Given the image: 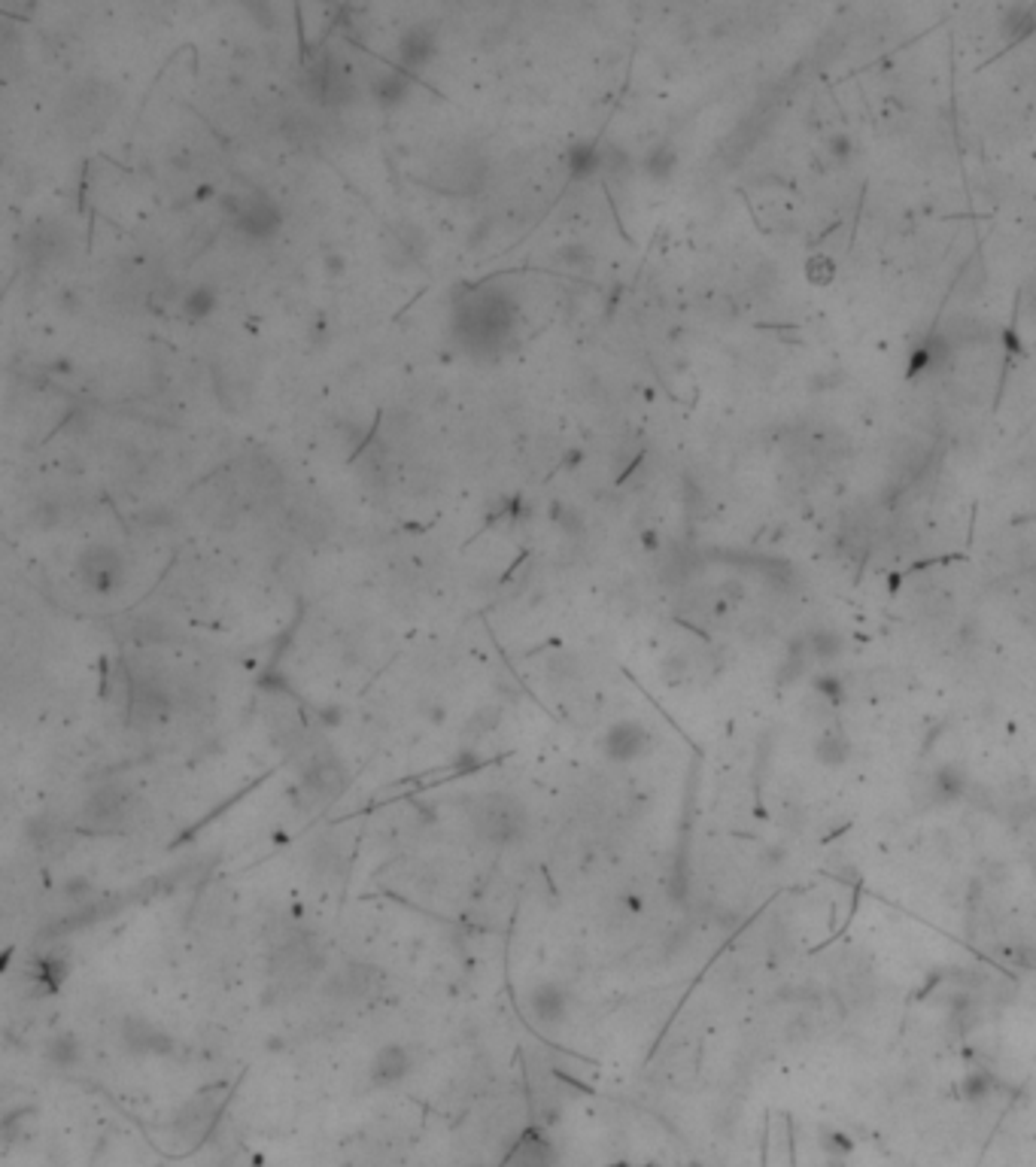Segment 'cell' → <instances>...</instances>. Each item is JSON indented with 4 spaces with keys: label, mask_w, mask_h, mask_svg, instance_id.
I'll use <instances>...</instances> for the list:
<instances>
[{
    "label": "cell",
    "mask_w": 1036,
    "mask_h": 1167,
    "mask_svg": "<svg viewBox=\"0 0 1036 1167\" xmlns=\"http://www.w3.org/2000/svg\"><path fill=\"white\" fill-rule=\"evenodd\" d=\"M508 1167H548V1152L538 1140H526L523 1147H517L514 1155L508 1158Z\"/></svg>",
    "instance_id": "obj_19"
},
{
    "label": "cell",
    "mask_w": 1036,
    "mask_h": 1167,
    "mask_svg": "<svg viewBox=\"0 0 1036 1167\" xmlns=\"http://www.w3.org/2000/svg\"><path fill=\"white\" fill-rule=\"evenodd\" d=\"M137 809L132 788L106 782L95 788L82 803V824L95 833H119Z\"/></svg>",
    "instance_id": "obj_3"
},
{
    "label": "cell",
    "mask_w": 1036,
    "mask_h": 1167,
    "mask_svg": "<svg viewBox=\"0 0 1036 1167\" xmlns=\"http://www.w3.org/2000/svg\"><path fill=\"white\" fill-rule=\"evenodd\" d=\"M675 170H678V149L672 143H657L651 153L644 156V174L654 183L672 180Z\"/></svg>",
    "instance_id": "obj_16"
},
{
    "label": "cell",
    "mask_w": 1036,
    "mask_h": 1167,
    "mask_svg": "<svg viewBox=\"0 0 1036 1167\" xmlns=\"http://www.w3.org/2000/svg\"><path fill=\"white\" fill-rule=\"evenodd\" d=\"M222 207L228 213V220L237 225V231L252 237V241L274 237L280 223H283L280 220V210L268 198H237V194H231V198L222 201Z\"/></svg>",
    "instance_id": "obj_5"
},
{
    "label": "cell",
    "mask_w": 1036,
    "mask_h": 1167,
    "mask_svg": "<svg viewBox=\"0 0 1036 1167\" xmlns=\"http://www.w3.org/2000/svg\"><path fill=\"white\" fill-rule=\"evenodd\" d=\"M343 271V258H329V274H340Z\"/></svg>",
    "instance_id": "obj_24"
},
{
    "label": "cell",
    "mask_w": 1036,
    "mask_h": 1167,
    "mask_svg": "<svg viewBox=\"0 0 1036 1167\" xmlns=\"http://www.w3.org/2000/svg\"><path fill=\"white\" fill-rule=\"evenodd\" d=\"M553 521H556V526L563 529L566 535H577L580 529H584V517H580L575 508H569V505H553Z\"/></svg>",
    "instance_id": "obj_21"
},
{
    "label": "cell",
    "mask_w": 1036,
    "mask_h": 1167,
    "mask_svg": "<svg viewBox=\"0 0 1036 1167\" xmlns=\"http://www.w3.org/2000/svg\"><path fill=\"white\" fill-rule=\"evenodd\" d=\"M82 1055V1046L76 1040V1033H55L52 1040L46 1043V1058L55 1067H74Z\"/></svg>",
    "instance_id": "obj_17"
},
{
    "label": "cell",
    "mask_w": 1036,
    "mask_h": 1167,
    "mask_svg": "<svg viewBox=\"0 0 1036 1167\" xmlns=\"http://www.w3.org/2000/svg\"><path fill=\"white\" fill-rule=\"evenodd\" d=\"M468 824L484 846L508 849L529 833V809L511 791H481L465 803Z\"/></svg>",
    "instance_id": "obj_1"
},
{
    "label": "cell",
    "mask_w": 1036,
    "mask_h": 1167,
    "mask_svg": "<svg viewBox=\"0 0 1036 1167\" xmlns=\"http://www.w3.org/2000/svg\"><path fill=\"white\" fill-rule=\"evenodd\" d=\"M119 1043L125 1052L143 1055V1058L174 1052V1036H170L159 1022L143 1019V1015H125L119 1025Z\"/></svg>",
    "instance_id": "obj_7"
},
{
    "label": "cell",
    "mask_w": 1036,
    "mask_h": 1167,
    "mask_svg": "<svg viewBox=\"0 0 1036 1167\" xmlns=\"http://www.w3.org/2000/svg\"><path fill=\"white\" fill-rule=\"evenodd\" d=\"M411 92V79H407L401 71H383L374 76L371 82V95L383 104V106H396L407 98Z\"/></svg>",
    "instance_id": "obj_15"
},
{
    "label": "cell",
    "mask_w": 1036,
    "mask_h": 1167,
    "mask_svg": "<svg viewBox=\"0 0 1036 1167\" xmlns=\"http://www.w3.org/2000/svg\"><path fill=\"white\" fill-rule=\"evenodd\" d=\"M79 578L92 593H116L125 587V556L113 545H89L79 554Z\"/></svg>",
    "instance_id": "obj_4"
},
{
    "label": "cell",
    "mask_w": 1036,
    "mask_h": 1167,
    "mask_svg": "<svg viewBox=\"0 0 1036 1167\" xmlns=\"http://www.w3.org/2000/svg\"><path fill=\"white\" fill-rule=\"evenodd\" d=\"M647 730L638 721H617L614 727H608V733L602 736V751L606 758L611 761H636L644 754L647 748Z\"/></svg>",
    "instance_id": "obj_10"
},
{
    "label": "cell",
    "mask_w": 1036,
    "mask_h": 1167,
    "mask_svg": "<svg viewBox=\"0 0 1036 1167\" xmlns=\"http://www.w3.org/2000/svg\"><path fill=\"white\" fill-rule=\"evenodd\" d=\"M526 1012L542 1031H556L569 1019V994L559 982H538L526 991Z\"/></svg>",
    "instance_id": "obj_9"
},
{
    "label": "cell",
    "mask_w": 1036,
    "mask_h": 1167,
    "mask_svg": "<svg viewBox=\"0 0 1036 1167\" xmlns=\"http://www.w3.org/2000/svg\"><path fill=\"white\" fill-rule=\"evenodd\" d=\"M414 1070V1052L404 1043H386L371 1062V1083L374 1086H396Z\"/></svg>",
    "instance_id": "obj_11"
},
{
    "label": "cell",
    "mask_w": 1036,
    "mask_h": 1167,
    "mask_svg": "<svg viewBox=\"0 0 1036 1167\" xmlns=\"http://www.w3.org/2000/svg\"><path fill=\"white\" fill-rule=\"evenodd\" d=\"M806 277H809V284H814V286H827V284H833V277H836V265H833V258H827V255H812V258H809V265H806Z\"/></svg>",
    "instance_id": "obj_20"
},
{
    "label": "cell",
    "mask_w": 1036,
    "mask_h": 1167,
    "mask_svg": "<svg viewBox=\"0 0 1036 1167\" xmlns=\"http://www.w3.org/2000/svg\"><path fill=\"white\" fill-rule=\"evenodd\" d=\"M559 258H563V262H566V265H572V268L593 265V253H590L584 244H566L563 250H559Z\"/></svg>",
    "instance_id": "obj_23"
},
{
    "label": "cell",
    "mask_w": 1036,
    "mask_h": 1167,
    "mask_svg": "<svg viewBox=\"0 0 1036 1167\" xmlns=\"http://www.w3.org/2000/svg\"><path fill=\"white\" fill-rule=\"evenodd\" d=\"M1033 28H1036V7H1030V4L1009 7L1000 18V34L1006 43H1019V40L1030 37Z\"/></svg>",
    "instance_id": "obj_14"
},
{
    "label": "cell",
    "mask_w": 1036,
    "mask_h": 1167,
    "mask_svg": "<svg viewBox=\"0 0 1036 1167\" xmlns=\"http://www.w3.org/2000/svg\"><path fill=\"white\" fill-rule=\"evenodd\" d=\"M132 715L140 718L143 724H159L170 715V697L162 684H156L153 678H140L134 684V697H132Z\"/></svg>",
    "instance_id": "obj_12"
},
{
    "label": "cell",
    "mask_w": 1036,
    "mask_h": 1167,
    "mask_svg": "<svg viewBox=\"0 0 1036 1167\" xmlns=\"http://www.w3.org/2000/svg\"><path fill=\"white\" fill-rule=\"evenodd\" d=\"M213 308H216V295H213V289H207V286L192 289V292L186 295V305H183V311H186L189 319H207V316L213 314Z\"/></svg>",
    "instance_id": "obj_18"
},
{
    "label": "cell",
    "mask_w": 1036,
    "mask_h": 1167,
    "mask_svg": "<svg viewBox=\"0 0 1036 1167\" xmlns=\"http://www.w3.org/2000/svg\"><path fill=\"white\" fill-rule=\"evenodd\" d=\"M301 791H305L313 803L332 799L343 785H347V769L335 758V754H311V761L301 769Z\"/></svg>",
    "instance_id": "obj_8"
},
{
    "label": "cell",
    "mask_w": 1036,
    "mask_h": 1167,
    "mask_svg": "<svg viewBox=\"0 0 1036 1167\" xmlns=\"http://www.w3.org/2000/svg\"><path fill=\"white\" fill-rule=\"evenodd\" d=\"M386 991V976L371 964H347L329 982V998L343 1003H365Z\"/></svg>",
    "instance_id": "obj_6"
},
{
    "label": "cell",
    "mask_w": 1036,
    "mask_h": 1167,
    "mask_svg": "<svg viewBox=\"0 0 1036 1167\" xmlns=\"http://www.w3.org/2000/svg\"><path fill=\"white\" fill-rule=\"evenodd\" d=\"M827 156H830L833 162H839V165H845V162L854 156L851 137H848V135H833V137L827 140Z\"/></svg>",
    "instance_id": "obj_22"
},
{
    "label": "cell",
    "mask_w": 1036,
    "mask_h": 1167,
    "mask_svg": "<svg viewBox=\"0 0 1036 1167\" xmlns=\"http://www.w3.org/2000/svg\"><path fill=\"white\" fill-rule=\"evenodd\" d=\"M435 49H438L435 28L414 25L411 31L401 37V43H399V58H401V64H404L407 71H414V68H423L426 61H431Z\"/></svg>",
    "instance_id": "obj_13"
},
{
    "label": "cell",
    "mask_w": 1036,
    "mask_h": 1167,
    "mask_svg": "<svg viewBox=\"0 0 1036 1167\" xmlns=\"http://www.w3.org/2000/svg\"><path fill=\"white\" fill-rule=\"evenodd\" d=\"M459 322V335L465 341V347L487 353L492 347L511 335L514 329V308L508 295H502L499 289H487L478 298H471L468 305L462 308V314L457 316Z\"/></svg>",
    "instance_id": "obj_2"
}]
</instances>
